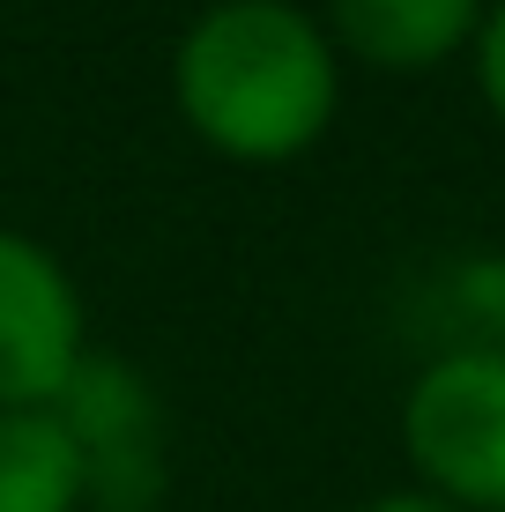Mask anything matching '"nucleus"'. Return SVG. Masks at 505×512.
Instances as JSON below:
<instances>
[{
  "label": "nucleus",
  "instance_id": "6",
  "mask_svg": "<svg viewBox=\"0 0 505 512\" xmlns=\"http://www.w3.org/2000/svg\"><path fill=\"white\" fill-rule=\"evenodd\" d=\"M0 512H82L75 453L45 409L0 416Z\"/></svg>",
  "mask_w": 505,
  "mask_h": 512
},
{
  "label": "nucleus",
  "instance_id": "2",
  "mask_svg": "<svg viewBox=\"0 0 505 512\" xmlns=\"http://www.w3.org/2000/svg\"><path fill=\"white\" fill-rule=\"evenodd\" d=\"M402 461L431 498L505 512V342H454L409 379Z\"/></svg>",
  "mask_w": 505,
  "mask_h": 512
},
{
  "label": "nucleus",
  "instance_id": "1",
  "mask_svg": "<svg viewBox=\"0 0 505 512\" xmlns=\"http://www.w3.org/2000/svg\"><path fill=\"white\" fill-rule=\"evenodd\" d=\"M171 104L223 164L275 171L335 127L342 52L298 0H208L171 45Z\"/></svg>",
  "mask_w": 505,
  "mask_h": 512
},
{
  "label": "nucleus",
  "instance_id": "4",
  "mask_svg": "<svg viewBox=\"0 0 505 512\" xmlns=\"http://www.w3.org/2000/svg\"><path fill=\"white\" fill-rule=\"evenodd\" d=\"M90 357V320L67 260L0 223V416L45 409Z\"/></svg>",
  "mask_w": 505,
  "mask_h": 512
},
{
  "label": "nucleus",
  "instance_id": "5",
  "mask_svg": "<svg viewBox=\"0 0 505 512\" xmlns=\"http://www.w3.org/2000/svg\"><path fill=\"white\" fill-rule=\"evenodd\" d=\"M491 0H327L320 30L342 60H364L379 75H424L476 45Z\"/></svg>",
  "mask_w": 505,
  "mask_h": 512
},
{
  "label": "nucleus",
  "instance_id": "7",
  "mask_svg": "<svg viewBox=\"0 0 505 512\" xmlns=\"http://www.w3.org/2000/svg\"><path fill=\"white\" fill-rule=\"evenodd\" d=\"M468 67H476L483 112L505 127V0H491V8H483V30H476V45H468Z\"/></svg>",
  "mask_w": 505,
  "mask_h": 512
},
{
  "label": "nucleus",
  "instance_id": "3",
  "mask_svg": "<svg viewBox=\"0 0 505 512\" xmlns=\"http://www.w3.org/2000/svg\"><path fill=\"white\" fill-rule=\"evenodd\" d=\"M75 453L82 512H156L171 490V416L142 364L90 349L67 372V386L45 401Z\"/></svg>",
  "mask_w": 505,
  "mask_h": 512
},
{
  "label": "nucleus",
  "instance_id": "8",
  "mask_svg": "<svg viewBox=\"0 0 505 512\" xmlns=\"http://www.w3.org/2000/svg\"><path fill=\"white\" fill-rule=\"evenodd\" d=\"M357 512H461V505H446V498H431V490H379L372 505H357Z\"/></svg>",
  "mask_w": 505,
  "mask_h": 512
}]
</instances>
